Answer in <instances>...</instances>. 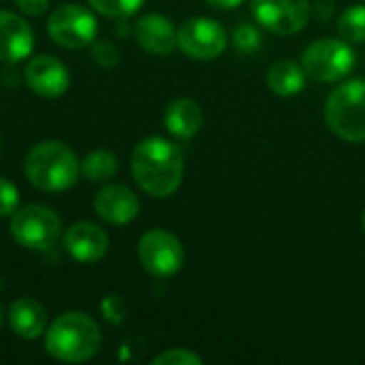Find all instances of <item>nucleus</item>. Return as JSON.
Segmentation results:
<instances>
[{
	"instance_id": "nucleus-1",
	"label": "nucleus",
	"mask_w": 365,
	"mask_h": 365,
	"mask_svg": "<svg viewBox=\"0 0 365 365\" xmlns=\"http://www.w3.org/2000/svg\"><path fill=\"white\" fill-rule=\"evenodd\" d=\"M135 182L143 192L156 199L171 197L184 175L182 150L163 137H148L139 141L130 156Z\"/></svg>"
},
{
	"instance_id": "nucleus-2",
	"label": "nucleus",
	"mask_w": 365,
	"mask_h": 365,
	"mask_svg": "<svg viewBox=\"0 0 365 365\" xmlns=\"http://www.w3.org/2000/svg\"><path fill=\"white\" fill-rule=\"evenodd\" d=\"M101 329L86 312H64L45 329L47 353L62 364L90 361L101 349Z\"/></svg>"
},
{
	"instance_id": "nucleus-3",
	"label": "nucleus",
	"mask_w": 365,
	"mask_h": 365,
	"mask_svg": "<svg viewBox=\"0 0 365 365\" xmlns=\"http://www.w3.org/2000/svg\"><path fill=\"white\" fill-rule=\"evenodd\" d=\"M24 171L34 188L43 192H64L77 182L81 165L68 145L49 139L36 143L28 152Z\"/></svg>"
},
{
	"instance_id": "nucleus-4",
	"label": "nucleus",
	"mask_w": 365,
	"mask_h": 365,
	"mask_svg": "<svg viewBox=\"0 0 365 365\" xmlns=\"http://www.w3.org/2000/svg\"><path fill=\"white\" fill-rule=\"evenodd\" d=\"M325 122L334 135L349 143L365 141V79L336 88L325 103Z\"/></svg>"
},
{
	"instance_id": "nucleus-5",
	"label": "nucleus",
	"mask_w": 365,
	"mask_h": 365,
	"mask_svg": "<svg viewBox=\"0 0 365 365\" xmlns=\"http://www.w3.org/2000/svg\"><path fill=\"white\" fill-rule=\"evenodd\" d=\"M306 75L314 81H338L355 66V51L344 38H319L302 56Z\"/></svg>"
},
{
	"instance_id": "nucleus-6",
	"label": "nucleus",
	"mask_w": 365,
	"mask_h": 365,
	"mask_svg": "<svg viewBox=\"0 0 365 365\" xmlns=\"http://www.w3.org/2000/svg\"><path fill=\"white\" fill-rule=\"evenodd\" d=\"M62 222L45 205H28L11 216V235L26 250H49L60 237Z\"/></svg>"
},
{
	"instance_id": "nucleus-7",
	"label": "nucleus",
	"mask_w": 365,
	"mask_h": 365,
	"mask_svg": "<svg viewBox=\"0 0 365 365\" xmlns=\"http://www.w3.org/2000/svg\"><path fill=\"white\" fill-rule=\"evenodd\" d=\"M47 32L60 47L81 49L96 41V17L81 4H62L49 15Z\"/></svg>"
},
{
	"instance_id": "nucleus-8",
	"label": "nucleus",
	"mask_w": 365,
	"mask_h": 365,
	"mask_svg": "<svg viewBox=\"0 0 365 365\" xmlns=\"http://www.w3.org/2000/svg\"><path fill=\"white\" fill-rule=\"evenodd\" d=\"M139 261L143 269L156 278H169L178 274L184 265V248L182 242L165 231L152 229L139 240Z\"/></svg>"
},
{
	"instance_id": "nucleus-9",
	"label": "nucleus",
	"mask_w": 365,
	"mask_h": 365,
	"mask_svg": "<svg viewBox=\"0 0 365 365\" xmlns=\"http://www.w3.org/2000/svg\"><path fill=\"white\" fill-rule=\"evenodd\" d=\"M178 47L195 60H214L227 49V30L210 17H192L178 30Z\"/></svg>"
},
{
	"instance_id": "nucleus-10",
	"label": "nucleus",
	"mask_w": 365,
	"mask_h": 365,
	"mask_svg": "<svg viewBox=\"0 0 365 365\" xmlns=\"http://www.w3.org/2000/svg\"><path fill=\"white\" fill-rule=\"evenodd\" d=\"M252 13L269 32L289 36L306 28L310 0H252Z\"/></svg>"
},
{
	"instance_id": "nucleus-11",
	"label": "nucleus",
	"mask_w": 365,
	"mask_h": 365,
	"mask_svg": "<svg viewBox=\"0 0 365 365\" xmlns=\"http://www.w3.org/2000/svg\"><path fill=\"white\" fill-rule=\"evenodd\" d=\"M26 83L28 88L43 98H58L68 90L71 77L68 68L53 56H36L26 64Z\"/></svg>"
},
{
	"instance_id": "nucleus-12",
	"label": "nucleus",
	"mask_w": 365,
	"mask_h": 365,
	"mask_svg": "<svg viewBox=\"0 0 365 365\" xmlns=\"http://www.w3.org/2000/svg\"><path fill=\"white\" fill-rule=\"evenodd\" d=\"M64 250L77 263H96L109 250L107 233L94 222H75L64 235Z\"/></svg>"
},
{
	"instance_id": "nucleus-13",
	"label": "nucleus",
	"mask_w": 365,
	"mask_h": 365,
	"mask_svg": "<svg viewBox=\"0 0 365 365\" xmlns=\"http://www.w3.org/2000/svg\"><path fill=\"white\" fill-rule=\"evenodd\" d=\"M94 212L109 225H128L139 214V199L128 186L109 184L96 192Z\"/></svg>"
},
{
	"instance_id": "nucleus-14",
	"label": "nucleus",
	"mask_w": 365,
	"mask_h": 365,
	"mask_svg": "<svg viewBox=\"0 0 365 365\" xmlns=\"http://www.w3.org/2000/svg\"><path fill=\"white\" fill-rule=\"evenodd\" d=\"M34 32L26 19L11 11H0V60L21 62L32 53Z\"/></svg>"
},
{
	"instance_id": "nucleus-15",
	"label": "nucleus",
	"mask_w": 365,
	"mask_h": 365,
	"mask_svg": "<svg viewBox=\"0 0 365 365\" xmlns=\"http://www.w3.org/2000/svg\"><path fill=\"white\" fill-rule=\"evenodd\" d=\"M137 43L156 56H169L178 47V30L173 21L158 13H148L135 24Z\"/></svg>"
},
{
	"instance_id": "nucleus-16",
	"label": "nucleus",
	"mask_w": 365,
	"mask_h": 365,
	"mask_svg": "<svg viewBox=\"0 0 365 365\" xmlns=\"http://www.w3.org/2000/svg\"><path fill=\"white\" fill-rule=\"evenodd\" d=\"M9 325L15 336L24 340H34L47 329V312L36 299L21 297L9 308Z\"/></svg>"
},
{
	"instance_id": "nucleus-17",
	"label": "nucleus",
	"mask_w": 365,
	"mask_h": 365,
	"mask_svg": "<svg viewBox=\"0 0 365 365\" xmlns=\"http://www.w3.org/2000/svg\"><path fill=\"white\" fill-rule=\"evenodd\" d=\"M165 126H167V130L173 137L190 139L203 126V111H201V107L195 101L178 98L165 111Z\"/></svg>"
},
{
	"instance_id": "nucleus-18",
	"label": "nucleus",
	"mask_w": 365,
	"mask_h": 365,
	"mask_svg": "<svg viewBox=\"0 0 365 365\" xmlns=\"http://www.w3.org/2000/svg\"><path fill=\"white\" fill-rule=\"evenodd\" d=\"M267 86L278 96H295L306 88V71L295 60H278L267 71Z\"/></svg>"
},
{
	"instance_id": "nucleus-19",
	"label": "nucleus",
	"mask_w": 365,
	"mask_h": 365,
	"mask_svg": "<svg viewBox=\"0 0 365 365\" xmlns=\"http://www.w3.org/2000/svg\"><path fill=\"white\" fill-rule=\"evenodd\" d=\"M118 156L109 150H94L81 163V173L90 182H107L118 173Z\"/></svg>"
},
{
	"instance_id": "nucleus-20",
	"label": "nucleus",
	"mask_w": 365,
	"mask_h": 365,
	"mask_svg": "<svg viewBox=\"0 0 365 365\" xmlns=\"http://www.w3.org/2000/svg\"><path fill=\"white\" fill-rule=\"evenodd\" d=\"M338 32L340 38L346 43H365V6L364 4H353L349 6L340 21H338Z\"/></svg>"
},
{
	"instance_id": "nucleus-21",
	"label": "nucleus",
	"mask_w": 365,
	"mask_h": 365,
	"mask_svg": "<svg viewBox=\"0 0 365 365\" xmlns=\"http://www.w3.org/2000/svg\"><path fill=\"white\" fill-rule=\"evenodd\" d=\"M94 11L105 17H128L137 13L145 0H88Z\"/></svg>"
},
{
	"instance_id": "nucleus-22",
	"label": "nucleus",
	"mask_w": 365,
	"mask_h": 365,
	"mask_svg": "<svg viewBox=\"0 0 365 365\" xmlns=\"http://www.w3.org/2000/svg\"><path fill=\"white\" fill-rule=\"evenodd\" d=\"M233 45L242 51V53H250L255 49L261 47V34L255 26L250 24H240L233 30Z\"/></svg>"
},
{
	"instance_id": "nucleus-23",
	"label": "nucleus",
	"mask_w": 365,
	"mask_h": 365,
	"mask_svg": "<svg viewBox=\"0 0 365 365\" xmlns=\"http://www.w3.org/2000/svg\"><path fill=\"white\" fill-rule=\"evenodd\" d=\"M154 365H201L203 359L186 349H171L160 353L158 357H154Z\"/></svg>"
},
{
	"instance_id": "nucleus-24",
	"label": "nucleus",
	"mask_w": 365,
	"mask_h": 365,
	"mask_svg": "<svg viewBox=\"0 0 365 365\" xmlns=\"http://www.w3.org/2000/svg\"><path fill=\"white\" fill-rule=\"evenodd\" d=\"M101 312L105 317V321L118 325L126 319V302L122 295H107L103 302H101Z\"/></svg>"
},
{
	"instance_id": "nucleus-25",
	"label": "nucleus",
	"mask_w": 365,
	"mask_h": 365,
	"mask_svg": "<svg viewBox=\"0 0 365 365\" xmlns=\"http://www.w3.org/2000/svg\"><path fill=\"white\" fill-rule=\"evenodd\" d=\"M19 205V190L9 180L0 178V216H13Z\"/></svg>"
},
{
	"instance_id": "nucleus-26",
	"label": "nucleus",
	"mask_w": 365,
	"mask_h": 365,
	"mask_svg": "<svg viewBox=\"0 0 365 365\" xmlns=\"http://www.w3.org/2000/svg\"><path fill=\"white\" fill-rule=\"evenodd\" d=\"M92 56H94L96 62L103 64V66H113V64H118V60H120L118 47H115L111 41H105V38L94 41V45H92Z\"/></svg>"
},
{
	"instance_id": "nucleus-27",
	"label": "nucleus",
	"mask_w": 365,
	"mask_h": 365,
	"mask_svg": "<svg viewBox=\"0 0 365 365\" xmlns=\"http://www.w3.org/2000/svg\"><path fill=\"white\" fill-rule=\"evenodd\" d=\"M15 2H17V6H19L24 13H28V15H41V13H45L47 6H49V0H15Z\"/></svg>"
},
{
	"instance_id": "nucleus-28",
	"label": "nucleus",
	"mask_w": 365,
	"mask_h": 365,
	"mask_svg": "<svg viewBox=\"0 0 365 365\" xmlns=\"http://www.w3.org/2000/svg\"><path fill=\"white\" fill-rule=\"evenodd\" d=\"M244 0H207V4L216 6V9H235L240 6Z\"/></svg>"
},
{
	"instance_id": "nucleus-29",
	"label": "nucleus",
	"mask_w": 365,
	"mask_h": 365,
	"mask_svg": "<svg viewBox=\"0 0 365 365\" xmlns=\"http://www.w3.org/2000/svg\"><path fill=\"white\" fill-rule=\"evenodd\" d=\"M2 317H4V314H2V306H0V325H2Z\"/></svg>"
},
{
	"instance_id": "nucleus-30",
	"label": "nucleus",
	"mask_w": 365,
	"mask_h": 365,
	"mask_svg": "<svg viewBox=\"0 0 365 365\" xmlns=\"http://www.w3.org/2000/svg\"><path fill=\"white\" fill-rule=\"evenodd\" d=\"M364 229H365V212H364Z\"/></svg>"
}]
</instances>
